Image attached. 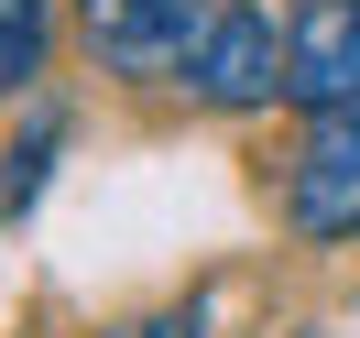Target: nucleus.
I'll list each match as a JSON object with an SVG mask.
<instances>
[{
	"label": "nucleus",
	"instance_id": "1",
	"mask_svg": "<svg viewBox=\"0 0 360 338\" xmlns=\"http://www.w3.org/2000/svg\"><path fill=\"white\" fill-rule=\"evenodd\" d=\"M219 22V0H77V33L110 77H164L197 55V33Z\"/></svg>",
	"mask_w": 360,
	"mask_h": 338
},
{
	"label": "nucleus",
	"instance_id": "2",
	"mask_svg": "<svg viewBox=\"0 0 360 338\" xmlns=\"http://www.w3.org/2000/svg\"><path fill=\"white\" fill-rule=\"evenodd\" d=\"M186 88L207 98V110H251V98L284 88V44H273V11H251V0H219V22L197 33V55H186Z\"/></svg>",
	"mask_w": 360,
	"mask_h": 338
},
{
	"label": "nucleus",
	"instance_id": "3",
	"mask_svg": "<svg viewBox=\"0 0 360 338\" xmlns=\"http://www.w3.org/2000/svg\"><path fill=\"white\" fill-rule=\"evenodd\" d=\"M284 207H295L306 240H360V110H316Z\"/></svg>",
	"mask_w": 360,
	"mask_h": 338
},
{
	"label": "nucleus",
	"instance_id": "4",
	"mask_svg": "<svg viewBox=\"0 0 360 338\" xmlns=\"http://www.w3.org/2000/svg\"><path fill=\"white\" fill-rule=\"evenodd\" d=\"M284 98L360 110V0H306L284 33Z\"/></svg>",
	"mask_w": 360,
	"mask_h": 338
},
{
	"label": "nucleus",
	"instance_id": "5",
	"mask_svg": "<svg viewBox=\"0 0 360 338\" xmlns=\"http://www.w3.org/2000/svg\"><path fill=\"white\" fill-rule=\"evenodd\" d=\"M44 44H55V11H44V0H0V88L44 66Z\"/></svg>",
	"mask_w": 360,
	"mask_h": 338
},
{
	"label": "nucleus",
	"instance_id": "6",
	"mask_svg": "<svg viewBox=\"0 0 360 338\" xmlns=\"http://www.w3.org/2000/svg\"><path fill=\"white\" fill-rule=\"evenodd\" d=\"M44 153H55V120H44V131L22 142V164L0 175V219H22V207H33V186H44Z\"/></svg>",
	"mask_w": 360,
	"mask_h": 338
},
{
	"label": "nucleus",
	"instance_id": "7",
	"mask_svg": "<svg viewBox=\"0 0 360 338\" xmlns=\"http://www.w3.org/2000/svg\"><path fill=\"white\" fill-rule=\"evenodd\" d=\"M110 338H207V316L175 306V316H131V327H110Z\"/></svg>",
	"mask_w": 360,
	"mask_h": 338
},
{
	"label": "nucleus",
	"instance_id": "8",
	"mask_svg": "<svg viewBox=\"0 0 360 338\" xmlns=\"http://www.w3.org/2000/svg\"><path fill=\"white\" fill-rule=\"evenodd\" d=\"M306 338H338V327H306Z\"/></svg>",
	"mask_w": 360,
	"mask_h": 338
}]
</instances>
